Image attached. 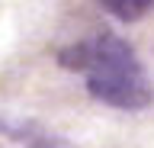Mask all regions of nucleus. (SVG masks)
Returning <instances> with one entry per match:
<instances>
[{
	"label": "nucleus",
	"instance_id": "f257e3e1",
	"mask_svg": "<svg viewBox=\"0 0 154 148\" xmlns=\"http://www.w3.org/2000/svg\"><path fill=\"white\" fill-rule=\"evenodd\" d=\"M87 90L96 100L119 109H141L151 100L141 74H93V77H87Z\"/></svg>",
	"mask_w": 154,
	"mask_h": 148
},
{
	"label": "nucleus",
	"instance_id": "f03ea898",
	"mask_svg": "<svg viewBox=\"0 0 154 148\" xmlns=\"http://www.w3.org/2000/svg\"><path fill=\"white\" fill-rule=\"evenodd\" d=\"M93 74H141L128 42L106 32L93 42Z\"/></svg>",
	"mask_w": 154,
	"mask_h": 148
},
{
	"label": "nucleus",
	"instance_id": "7ed1b4c3",
	"mask_svg": "<svg viewBox=\"0 0 154 148\" xmlns=\"http://www.w3.org/2000/svg\"><path fill=\"white\" fill-rule=\"evenodd\" d=\"M58 61L71 71H90L93 68V42H77V45H67Z\"/></svg>",
	"mask_w": 154,
	"mask_h": 148
},
{
	"label": "nucleus",
	"instance_id": "20e7f679",
	"mask_svg": "<svg viewBox=\"0 0 154 148\" xmlns=\"http://www.w3.org/2000/svg\"><path fill=\"white\" fill-rule=\"evenodd\" d=\"M151 7H154L151 0H128V3H125V0H109V3H103L106 13H112V16H119V20H125V23L144 16Z\"/></svg>",
	"mask_w": 154,
	"mask_h": 148
},
{
	"label": "nucleus",
	"instance_id": "39448f33",
	"mask_svg": "<svg viewBox=\"0 0 154 148\" xmlns=\"http://www.w3.org/2000/svg\"><path fill=\"white\" fill-rule=\"evenodd\" d=\"M32 148H71L67 142H61V138H38Z\"/></svg>",
	"mask_w": 154,
	"mask_h": 148
}]
</instances>
